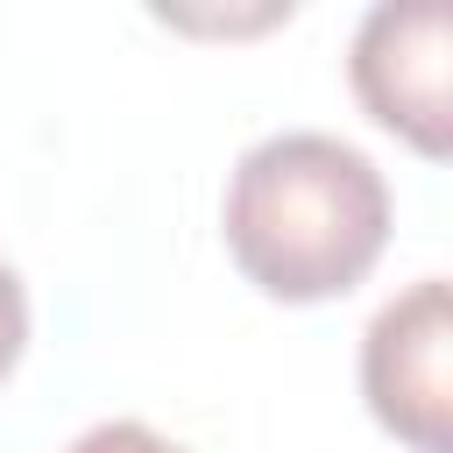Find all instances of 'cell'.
I'll return each mask as SVG.
<instances>
[{
    "label": "cell",
    "instance_id": "3957f363",
    "mask_svg": "<svg viewBox=\"0 0 453 453\" xmlns=\"http://www.w3.org/2000/svg\"><path fill=\"white\" fill-rule=\"evenodd\" d=\"M354 99L375 127L411 142L425 163H446L453 149V14L439 0L368 7L347 57Z\"/></svg>",
    "mask_w": 453,
    "mask_h": 453
},
{
    "label": "cell",
    "instance_id": "5b68a950",
    "mask_svg": "<svg viewBox=\"0 0 453 453\" xmlns=\"http://www.w3.org/2000/svg\"><path fill=\"white\" fill-rule=\"evenodd\" d=\"M21 347H28V290H21V276L0 262V382L14 375Z\"/></svg>",
    "mask_w": 453,
    "mask_h": 453
},
{
    "label": "cell",
    "instance_id": "6da1fadb",
    "mask_svg": "<svg viewBox=\"0 0 453 453\" xmlns=\"http://www.w3.org/2000/svg\"><path fill=\"white\" fill-rule=\"evenodd\" d=\"M226 255L276 304H326L368 283L389 248V184L382 170L319 127L255 142L226 177Z\"/></svg>",
    "mask_w": 453,
    "mask_h": 453
},
{
    "label": "cell",
    "instance_id": "277c9868",
    "mask_svg": "<svg viewBox=\"0 0 453 453\" xmlns=\"http://www.w3.org/2000/svg\"><path fill=\"white\" fill-rule=\"evenodd\" d=\"M64 453H191V446H177V439H163V432H149L134 418H106V425L78 432Z\"/></svg>",
    "mask_w": 453,
    "mask_h": 453
},
{
    "label": "cell",
    "instance_id": "7a4b0ae2",
    "mask_svg": "<svg viewBox=\"0 0 453 453\" xmlns=\"http://www.w3.org/2000/svg\"><path fill=\"white\" fill-rule=\"evenodd\" d=\"M361 396L411 453H453V290L418 276L361 333Z\"/></svg>",
    "mask_w": 453,
    "mask_h": 453
}]
</instances>
